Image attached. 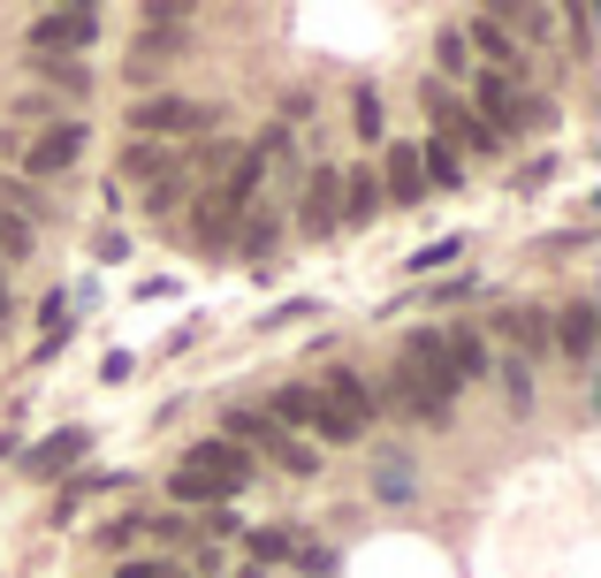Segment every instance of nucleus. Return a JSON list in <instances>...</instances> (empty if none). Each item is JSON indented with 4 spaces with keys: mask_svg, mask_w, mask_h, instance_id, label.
<instances>
[{
    "mask_svg": "<svg viewBox=\"0 0 601 578\" xmlns=\"http://www.w3.org/2000/svg\"><path fill=\"white\" fill-rule=\"evenodd\" d=\"M456 389H464V381L450 373L442 335H412V343H404V366H396V396H404L412 412H427V419H450Z\"/></svg>",
    "mask_w": 601,
    "mask_h": 578,
    "instance_id": "obj_1",
    "label": "nucleus"
},
{
    "mask_svg": "<svg viewBox=\"0 0 601 578\" xmlns=\"http://www.w3.org/2000/svg\"><path fill=\"white\" fill-rule=\"evenodd\" d=\"M252 479V456L244 449H229V441H198L183 464H175V502H221V495H236Z\"/></svg>",
    "mask_w": 601,
    "mask_h": 578,
    "instance_id": "obj_2",
    "label": "nucleus"
},
{
    "mask_svg": "<svg viewBox=\"0 0 601 578\" xmlns=\"http://www.w3.org/2000/svg\"><path fill=\"white\" fill-rule=\"evenodd\" d=\"M366 419H373V396H366V381L335 366V373H327V396L312 404V427L327 434V441H358V434H366Z\"/></svg>",
    "mask_w": 601,
    "mask_h": 578,
    "instance_id": "obj_3",
    "label": "nucleus"
},
{
    "mask_svg": "<svg viewBox=\"0 0 601 578\" xmlns=\"http://www.w3.org/2000/svg\"><path fill=\"white\" fill-rule=\"evenodd\" d=\"M472 100H479L472 115H479V123H487L495 138H502V130H525V123H548V100L518 92V84H510V77H495V69L479 77V92H472Z\"/></svg>",
    "mask_w": 601,
    "mask_h": 578,
    "instance_id": "obj_4",
    "label": "nucleus"
},
{
    "mask_svg": "<svg viewBox=\"0 0 601 578\" xmlns=\"http://www.w3.org/2000/svg\"><path fill=\"white\" fill-rule=\"evenodd\" d=\"M229 449H267L275 464H290V472H312V449H298L290 434L275 427L267 412H229V434H221Z\"/></svg>",
    "mask_w": 601,
    "mask_h": 578,
    "instance_id": "obj_5",
    "label": "nucleus"
},
{
    "mask_svg": "<svg viewBox=\"0 0 601 578\" xmlns=\"http://www.w3.org/2000/svg\"><path fill=\"white\" fill-rule=\"evenodd\" d=\"M31 38H38V54L54 61V54L92 46V38H100V15H92V8H54V15H38V31H31Z\"/></svg>",
    "mask_w": 601,
    "mask_h": 578,
    "instance_id": "obj_6",
    "label": "nucleus"
},
{
    "mask_svg": "<svg viewBox=\"0 0 601 578\" xmlns=\"http://www.w3.org/2000/svg\"><path fill=\"white\" fill-rule=\"evenodd\" d=\"M327 229H343V175L312 167L304 175V236H327Z\"/></svg>",
    "mask_w": 601,
    "mask_h": 578,
    "instance_id": "obj_7",
    "label": "nucleus"
},
{
    "mask_svg": "<svg viewBox=\"0 0 601 578\" xmlns=\"http://www.w3.org/2000/svg\"><path fill=\"white\" fill-rule=\"evenodd\" d=\"M594 335H601V312H594V304H564V312L548 320V343H556L564 358H594Z\"/></svg>",
    "mask_w": 601,
    "mask_h": 578,
    "instance_id": "obj_8",
    "label": "nucleus"
},
{
    "mask_svg": "<svg viewBox=\"0 0 601 578\" xmlns=\"http://www.w3.org/2000/svg\"><path fill=\"white\" fill-rule=\"evenodd\" d=\"M487 327H495L502 343H518V350H541V343H548V312H541V304H502Z\"/></svg>",
    "mask_w": 601,
    "mask_h": 578,
    "instance_id": "obj_9",
    "label": "nucleus"
},
{
    "mask_svg": "<svg viewBox=\"0 0 601 578\" xmlns=\"http://www.w3.org/2000/svg\"><path fill=\"white\" fill-rule=\"evenodd\" d=\"M77 152H84V130H77V123H54L46 138L31 144V160H23V167H38V175H61Z\"/></svg>",
    "mask_w": 601,
    "mask_h": 578,
    "instance_id": "obj_10",
    "label": "nucleus"
},
{
    "mask_svg": "<svg viewBox=\"0 0 601 578\" xmlns=\"http://www.w3.org/2000/svg\"><path fill=\"white\" fill-rule=\"evenodd\" d=\"M84 449H92V434H84V427H61L54 441H38V449H31V472H38V479H54V472H69Z\"/></svg>",
    "mask_w": 601,
    "mask_h": 578,
    "instance_id": "obj_11",
    "label": "nucleus"
},
{
    "mask_svg": "<svg viewBox=\"0 0 601 578\" xmlns=\"http://www.w3.org/2000/svg\"><path fill=\"white\" fill-rule=\"evenodd\" d=\"M138 130H206V107L167 92V100H146V107H138Z\"/></svg>",
    "mask_w": 601,
    "mask_h": 578,
    "instance_id": "obj_12",
    "label": "nucleus"
},
{
    "mask_svg": "<svg viewBox=\"0 0 601 578\" xmlns=\"http://www.w3.org/2000/svg\"><path fill=\"white\" fill-rule=\"evenodd\" d=\"M442 350H450V373H456V381H479V373H487V343H479L472 327H464V335H442Z\"/></svg>",
    "mask_w": 601,
    "mask_h": 578,
    "instance_id": "obj_13",
    "label": "nucleus"
},
{
    "mask_svg": "<svg viewBox=\"0 0 601 578\" xmlns=\"http://www.w3.org/2000/svg\"><path fill=\"white\" fill-rule=\"evenodd\" d=\"M312 404H320V389H275L267 396V419L275 427H312Z\"/></svg>",
    "mask_w": 601,
    "mask_h": 578,
    "instance_id": "obj_14",
    "label": "nucleus"
},
{
    "mask_svg": "<svg viewBox=\"0 0 601 578\" xmlns=\"http://www.w3.org/2000/svg\"><path fill=\"white\" fill-rule=\"evenodd\" d=\"M464 38H479V54L495 61V77H502V69L518 61V46H510V31H502V15H479V23H472Z\"/></svg>",
    "mask_w": 601,
    "mask_h": 578,
    "instance_id": "obj_15",
    "label": "nucleus"
},
{
    "mask_svg": "<svg viewBox=\"0 0 601 578\" xmlns=\"http://www.w3.org/2000/svg\"><path fill=\"white\" fill-rule=\"evenodd\" d=\"M427 175H419V144H396L389 152V198H419Z\"/></svg>",
    "mask_w": 601,
    "mask_h": 578,
    "instance_id": "obj_16",
    "label": "nucleus"
},
{
    "mask_svg": "<svg viewBox=\"0 0 601 578\" xmlns=\"http://www.w3.org/2000/svg\"><path fill=\"white\" fill-rule=\"evenodd\" d=\"M373 206H381V183L373 175H343V221H373Z\"/></svg>",
    "mask_w": 601,
    "mask_h": 578,
    "instance_id": "obj_17",
    "label": "nucleus"
},
{
    "mask_svg": "<svg viewBox=\"0 0 601 578\" xmlns=\"http://www.w3.org/2000/svg\"><path fill=\"white\" fill-rule=\"evenodd\" d=\"M419 160H427V167H419L427 183H442V190H450V183H464V152H450V144H427Z\"/></svg>",
    "mask_w": 601,
    "mask_h": 578,
    "instance_id": "obj_18",
    "label": "nucleus"
},
{
    "mask_svg": "<svg viewBox=\"0 0 601 578\" xmlns=\"http://www.w3.org/2000/svg\"><path fill=\"white\" fill-rule=\"evenodd\" d=\"M190 221H198V244H206V252H221V244H229V229H221V221H229V206H221V190H213V198H206V206H198Z\"/></svg>",
    "mask_w": 601,
    "mask_h": 578,
    "instance_id": "obj_19",
    "label": "nucleus"
},
{
    "mask_svg": "<svg viewBox=\"0 0 601 578\" xmlns=\"http://www.w3.org/2000/svg\"><path fill=\"white\" fill-rule=\"evenodd\" d=\"M252 556H259V564H282V556H298V541H290V533H267V525H259V533H252Z\"/></svg>",
    "mask_w": 601,
    "mask_h": 578,
    "instance_id": "obj_20",
    "label": "nucleus"
},
{
    "mask_svg": "<svg viewBox=\"0 0 601 578\" xmlns=\"http://www.w3.org/2000/svg\"><path fill=\"white\" fill-rule=\"evenodd\" d=\"M23 252H31V229H23V221L0 206V259H23Z\"/></svg>",
    "mask_w": 601,
    "mask_h": 578,
    "instance_id": "obj_21",
    "label": "nucleus"
},
{
    "mask_svg": "<svg viewBox=\"0 0 601 578\" xmlns=\"http://www.w3.org/2000/svg\"><path fill=\"white\" fill-rule=\"evenodd\" d=\"M160 167H167L160 144H130V152H123V175H160Z\"/></svg>",
    "mask_w": 601,
    "mask_h": 578,
    "instance_id": "obj_22",
    "label": "nucleus"
},
{
    "mask_svg": "<svg viewBox=\"0 0 601 578\" xmlns=\"http://www.w3.org/2000/svg\"><path fill=\"white\" fill-rule=\"evenodd\" d=\"M350 123H358V138H381V100L358 92V100H350Z\"/></svg>",
    "mask_w": 601,
    "mask_h": 578,
    "instance_id": "obj_23",
    "label": "nucleus"
},
{
    "mask_svg": "<svg viewBox=\"0 0 601 578\" xmlns=\"http://www.w3.org/2000/svg\"><path fill=\"white\" fill-rule=\"evenodd\" d=\"M38 69H46L61 92H84V69H77V61H46V54H38Z\"/></svg>",
    "mask_w": 601,
    "mask_h": 578,
    "instance_id": "obj_24",
    "label": "nucleus"
},
{
    "mask_svg": "<svg viewBox=\"0 0 601 578\" xmlns=\"http://www.w3.org/2000/svg\"><path fill=\"white\" fill-rule=\"evenodd\" d=\"M244 221H252V229H244V252H267V244H275V221H267V213H244Z\"/></svg>",
    "mask_w": 601,
    "mask_h": 578,
    "instance_id": "obj_25",
    "label": "nucleus"
},
{
    "mask_svg": "<svg viewBox=\"0 0 601 578\" xmlns=\"http://www.w3.org/2000/svg\"><path fill=\"white\" fill-rule=\"evenodd\" d=\"M435 54H442V69H464V54H472V46H464V31H442V46H435Z\"/></svg>",
    "mask_w": 601,
    "mask_h": 578,
    "instance_id": "obj_26",
    "label": "nucleus"
},
{
    "mask_svg": "<svg viewBox=\"0 0 601 578\" xmlns=\"http://www.w3.org/2000/svg\"><path fill=\"white\" fill-rule=\"evenodd\" d=\"M502 389H510V404H518V412L533 404V381H525V366H510V373H502Z\"/></svg>",
    "mask_w": 601,
    "mask_h": 578,
    "instance_id": "obj_27",
    "label": "nucleus"
},
{
    "mask_svg": "<svg viewBox=\"0 0 601 578\" xmlns=\"http://www.w3.org/2000/svg\"><path fill=\"white\" fill-rule=\"evenodd\" d=\"M412 479H404V456H381V495H404Z\"/></svg>",
    "mask_w": 601,
    "mask_h": 578,
    "instance_id": "obj_28",
    "label": "nucleus"
},
{
    "mask_svg": "<svg viewBox=\"0 0 601 578\" xmlns=\"http://www.w3.org/2000/svg\"><path fill=\"white\" fill-rule=\"evenodd\" d=\"M8 449H15V434H0V456H8Z\"/></svg>",
    "mask_w": 601,
    "mask_h": 578,
    "instance_id": "obj_29",
    "label": "nucleus"
},
{
    "mask_svg": "<svg viewBox=\"0 0 601 578\" xmlns=\"http://www.w3.org/2000/svg\"><path fill=\"white\" fill-rule=\"evenodd\" d=\"M0 320H8V289H0Z\"/></svg>",
    "mask_w": 601,
    "mask_h": 578,
    "instance_id": "obj_30",
    "label": "nucleus"
}]
</instances>
